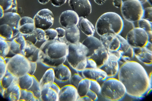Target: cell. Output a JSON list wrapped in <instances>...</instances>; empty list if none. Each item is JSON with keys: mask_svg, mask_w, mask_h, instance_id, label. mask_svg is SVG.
<instances>
[{"mask_svg": "<svg viewBox=\"0 0 152 101\" xmlns=\"http://www.w3.org/2000/svg\"><path fill=\"white\" fill-rule=\"evenodd\" d=\"M117 75L129 96L140 99L147 94L150 86L148 75L138 62L131 60L123 63L120 66Z\"/></svg>", "mask_w": 152, "mask_h": 101, "instance_id": "1", "label": "cell"}, {"mask_svg": "<svg viewBox=\"0 0 152 101\" xmlns=\"http://www.w3.org/2000/svg\"><path fill=\"white\" fill-rule=\"evenodd\" d=\"M39 49V62L45 67L54 68L66 60L68 45L58 40H47Z\"/></svg>", "mask_w": 152, "mask_h": 101, "instance_id": "2", "label": "cell"}, {"mask_svg": "<svg viewBox=\"0 0 152 101\" xmlns=\"http://www.w3.org/2000/svg\"><path fill=\"white\" fill-rule=\"evenodd\" d=\"M123 25V20L119 14L108 12L103 14L97 20L96 30L100 36L107 33L119 34Z\"/></svg>", "mask_w": 152, "mask_h": 101, "instance_id": "3", "label": "cell"}, {"mask_svg": "<svg viewBox=\"0 0 152 101\" xmlns=\"http://www.w3.org/2000/svg\"><path fill=\"white\" fill-rule=\"evenodd\" d=\"M68 48L66 60L69 64L77 73L82 72L87 65L88 49L80 42L69 44Z\"/></svg>", "mask_w": 152, "mask_h": 101, "instance_id": "4", "label": "cell"}, {"mask_svg": "<svg viewBox=\"0 0 152 101\" xmlns=\"http://www.w3.org/2000/svg\"><path fill=\"white\" fill-rule=\"evenodd\" d=\"M100 94L106 100L118 101L125 97L126 90L125 86L118 79L107 78L102 82Z\"/></svg>", "mask_w": 152, "mask_h": 101, "instance_id": "5", "label": "cell"}, {"mask_svg": "<svg viewBox=\"0 0 152 101\" xmlns=\"http://www.w3.org/2000/svg\"><path fill=\"white\" fill-rule=\"evenodd\" d=\"M121 10L124 20L133 23L142 18L144 9L138 0H127L123 2Z\"/></svg>", "mask_w": 152, "mask_h": 101, "instance_id": "6", "label": "cell"}, {"mask_svg": "<svg viewBox=\"0 0 152 101\" xmlns=\"http://www.w3.org/2000/svg\"><path fill=\"white\" fill-rule=\"evenodd\" d=\"M30 67L29 60L20 54L14 55L11 57L7 64V70L18 78L28 73Z\"/></svg>", "mask_w": 152, "mask_h": 101, "instance_id": "7", "label": "cell"}, {"mask_svg": "<svg viewBox=\"0 0 152 101\" xmlns=\"http://www.w3.org/2000/svg\"><path fill=\"white\" fill-rule=\"evenodd\" d=\"M125 39L133 48L144 47L148 41L147 33L139 27H135L129 31Z\"/></svg>", "mask_w": 152, "mask_h": 101, "instance_id": "8", "label": "cell"}, {"mask_svg": "<svg viewBox=\"0 0 152 101\" xmlns=\"http://www.w3.org/2000/svg\"><path fill=\"white\" fill-rule=\"evenodd\" d=\"M35 27L45 31L50 28L53 24L54 18L52 11L48 9L40 10L34 18Z\"/></svg>", "mask_w": 152, "mask_h": 101, "instance_id": "9", "label": "cell"}, {"mask_svg": "<svg viewBox=\"0 0 152 101\" xmlns=\"http://www.w3.org/2000/svg\"><path fill=\"white\" fill-rule=\"evenodd\" d=\"M68 4L79 17L86 18L91 13V6L89 0H69Z\"/></svg>", "mask_w": 152, "mask_h": 101, "instance_id": "10", "label": "cell"}, {"mask_svg": "<svg viewBox=\"0 0 152 101\" xmlns=\"http://www.w3.org/2000/svg\"><path fill=\"white\" fill-rule=\"evenodd\" d=\"M78 73L84 78L96 81L99 82H102L107 78L105 72L101 68H85L82 72Z\"/></svg>", "mask_w": 152, "mask_h": 101, "instance_id": "11", "label": "cell"}, {"mask_svg": "<svg viewBox=\"0 0 152 101\" xmlns=\"http://www.w3.org/2000/svg\"><path fill=\"white\" fill-rule=\"evenodd\" d=\"M10 46V53L14 55L20 54L24 55L26 46V40L24 37L19 33L18 36L11 41H7Z\"/></svg>", "mask_w": 152, "mask_h": 101, "instance_id": "12", "label": "cell"}, {"mask_svg": "<svg viewBox=\"0 0 152 101\" xmlns=\"http://www.w3.org/2000/svg\"><path fill=\"white\" fill-rule=\"evenodd\" d=\"M79 17L74 11L68 10L63 12L59 17V21L62 26L67 28L78 25Z\"/></svg>", "mask_w": 152, "mask_h": 101, "instance_id": "13", "label": "cell"}, {"mask_svg": "<svg viewBox=\"0 0 152 101\" xmlns=\"http://www.w3.org/2000/svg\"><path fill=\"white\" fill-rule=\"evenodd\" d=\"M21 17L17 13L8 12L0 19L1 25L7 24L12 27L17 36L19 34V25Z\"/></svg>", "mask_w": 152, "mask_h": 101, "instance_id": "14", "label": "cell"}, {"mask_svg": "<svg viewBox=\"0 0 152 101\" xmlns=\"http://www.w3.org/2000/svg\"><path fill=\"white\" fill-rule=\"evenodd\" d=\"M79 97L77 89L70 84L63 86L59 93V101H76Z\"/></svg>", "mask_w": 152, "mask_h": 101, "instance_id": "15", "label": "cell"}, {"mask_svg": "<svg viewBox=\"0 0 152 101\" xmlns=\"http://www.w3.org/2000/svg\"><path fill=\"white\" fill-rule=\"evenodd\" d=\"M103 46L107 50H118L120 46V40L117 34L107 33L100 36Z\"/></svg>", "mask_w": 152, "mask_h": 101, "instance_id": "16", "label": "cell"}, {"mask_svg": "<svg viewBox=\"0 0 152 101\" xmlns=\"http://www.w3.org/2000/svg\"><path fill=\"white\" fill-rule=\"evenodd\" d=\"M61 88L54 82L50 87L43 89L41 100L43 101H59V93Z\"/></svg>", "mask_w": 152, "mask_h": 101, "instance_id": "17", "label": "cell"}, {"mask_svg": "<svg viewBox=\"0 0 152 101\" xmlns=\"http://www.w3.org/2000/svg\"><path fill=\"white\" fill-rule=\"evenodd\" d=\"M134 56L140 62L147 66L152 65V51L147 49L145 47L133 48Z\"/></svg>", "mask_w": 152, "mask_h": 101, "instance_id": "18", "label": "cell"}, {"mask_svg": "<svg viewBox=\"0 0 152 101\" xmlns=\"http://www.w3.org/2000/svg\"><path fill=\"white\" fill-rule=\"evenodd\" d=\"M88 57L94 60L96 63L97 68H100L107 62L109 55L107 49L102 46L94 50L91 55Z\"/></svg>", "mask_w": 152, "mask_h": 101, "instance_id": "19", "label": "cell"}, {"mask_svg": "<svg viewBox=\"0 0 152 101\" xmlns=\"http://www.w3.org/2000/svg\"><path fill=\"white\" fill-rule=\"evenodd\" d=\"M36 28L34 19L31 17H23L20 20L19 30L21 35L23 36L29 35Z\"/></svg>", "mask_w": 152, "mask_h": 101, "instance_id": "20", "label": "cell"}, {"mask_svg": "<svg viewBox=\"0 0 152 101\" xmlns=\"http://www.w3.org/2000/svg\"><path fill=\"white\" fill-rule=\"evenodd\" d=\"M55 76V80L60 83H65L69 81L72 76L71 70L64 63L53 68Z\"/></svg>", "mask_w": 152, "mask_h": 101, "instance_id": "21", "label": "cell"}, {"mask_svg": "<svg viewBox=\"0 0 152 101\" xmlns=\"http://www.w3.org/2000/svg\"><path fill=\"white\" fill-rule=\"evenodd\" d=\"M21 94V89L16 82L5 89L3 97L8 101H19Z\"/></svg>", "mask_w": 152, "mask_h": 101, "instance_id": "22", "label": "cell"}, {"mask_svg": "<svg viewBox=\"0 0 152 101\" xmlns=\"http://www.w3.org/2000/svg\"><path fill=\"white\" fill-rule=\"evenodd\" d=\"M65 30L66 44L68 45L70 44H76L80 42V32L77 25L65 28Z\"/></svg>", "mask_w": 152, "mask_h": 101, "instance_id": "23", "label": "cell"}, {"mask_svg": "<svg viewBox=\"0 0 152 101\" xmlns=\"http://www.w3.org/2000/svg\"><path fill=\"white\" fill-rule=\"evenodd\" d=\"M120 67L118 62L109 59L100 68L105 72L107 78H114L118 74Z\"/></svg>", "mask_w": 152, "mask_h": 101, "instance_id": "24", "label": "cell"}, {"mask_svg": "<svg viewBox=\"0 0 152 101\" xmlns=\"http://www.w3.org/2000/svg\"><path fill=\"white\" fill-rule=\"evenodd\" d=\"M78 25L80 29L88 37L94 36L96 29L93 25L87 19L79 17Z\"/></svg>", "mask_w": 152, "mask_h": 101, "instance_id": "25", "label": "cell"}, {"mask_svg": "<svg viewBox=\"0 0 152 101\" xmlns=\"http://www.w3.org/2000/svg\"><path fill=\"white\" fill-rule=\"evenodd\" d=\"M24 36L26 40H29L35 45L37 42H45L48 40L45 31L39 28H36L32 33Z\"/></svg>", "mask_w": 152, "mask_h": 101, "instance_id": "26", "label": "cell"}, {"mask_svg": "<svg viewBox=\"0 0 152 101\" xmlns=\"http://www.w3.org/2000/svg\"><path fill=\"white\" fill-rule=\"evenodd\" d=\"M55 80V73L53 68L48 69L44 74L39 82L42 90L43 89L50 87Z\"/></svg>", "mask_w": 152, "mask_h": 101, "instance_id": "27", "label": "cell"}, {"mask_svg": "<svg viewBox=\"0 0 152 101\" xmlns=\"http://www.w3.org/2000/svg\"><path fill=\"white\" fill-rule=\"evenodd\" d=\"M81 43L88 49L87 57L91 55L96 49L103 46L100 40L94 36L88 37Z\"/></svg>", "mask_w": 152, "mask_h": 101, "instance_id": "28", "label": "cell"}, {"mask_svg": "<svg viewBox=\"0 0 152 101\" xmlns=\"http://www.w3.org/2000/svg\"><path fill=\"white\" fill-rule=\"evenodd\" d=\"M17 36L13 28L9 25L3 24L0 26V37L7 41H10Z\"/></svg>", "mask_w": 152, "mask_h": 101, "instance_id": "29", "label": "cell"}, {"mask_svg": "<svg viewBox=\"0 0 152 101\" xmlns=\"http://www.w3.org/2000/svg\"><path fill=\"white\" fill-rule=\"evenodd\" d=\"M33 76L28 73L18 78V84L21 89H30L33 85Z\"/></svg>", "mask_w": 152, "mask_h": 101, "instance_id": "30", "label": "cell"}, {"mask_svg": "<svg viewBox=\"0 0 152 101\" xmlns=\"http://www.w3.org/2000/svg\"><path fill=\"white\" fill-rule=\"evenodd\" d=\"M18 78L7 70L4 76L1 80V84L6 89L13 84L18 81Z\"/></svg>", "mask_w": 152, "mask_h": 101, "instance_id": "31", "label": "cell"}, {"mask_svg": "<svg viewBox=\"0 0 152 101\" xmlns=\"http://www.w3.org/2000/svg\"><path fill=\"white\" fill-rule=\"evenodd\" d=\"M91 80L87 78H83L80 82L77 88L79 97H82L86 95L90 90L91 86Z\"/></svg>", "mask_w": 152, "mask_h": 101, "instance_id": "32", "label": "cell"}, {"mask_svg": "<svg viewBox=\"0 0 152 101\" xmlns=\"http://www.w3.org/2000/svg\"><path fill=\"white\" fill-rule=\"evenodd\" d=\"M0 7L4 11L11 10V12L17 13L18 11L17 0H0Z\"/></svg>", "mask_w": 152, "mask_h": 101, "instance_id": "33", "label": "cell"}, {"mask_svg": "<svg viewBox=\"0 0 152 101\" xmlns=\"http://www.w3.org/2000/svg\"><path fill=\"white\" fill-rule=\"evenodd\" d=\"M137 26L144 30L148 34V41L152 42V23L147 20L142 18L137 22Z\"/></svg>", "mask_w": 152, "mask_h": 101, "instance_id": "34", "label": "cell"}, {"mask_svg": "<svg viewBox=\"0 0 152 101\" xmlns=\"http://www.w3.org/2000/svg\"><path fill=\"white\" fill-rule=\"evenodd\" d=\"M40 51L39 48L36 47L32 42L26 40V46L25 49L24 56L28 59L32 57Z\"/></svg>", "mask_w": 152, "mask_h": 101, "instance_id": "35", "label": "cell"}, {"mask_svg": "<svg viewBox=\"0 0 152 101\" xmlns=\"http://www.w3.org/2000/svg\"><path fill=\"white\" fill-rule=\"evenodd\" d=\"M39 101L32 92L29 89H21L20 98L19 101Z\"/></svg>", "mask_w": 152, "mask_h": 101, "instance_id": "36", "label": "cell"}, {"mask_svg": "<svg viewBox=\"0 0 152 101\" xmlns=\"http://www.w3.org/2000/svg\"><path fill=\"white\" fill-rule=\"evenodd\" d=\"M34 79V83L32 86L28 89L33 92L36 97L38 99L39 101L41 100V93L42 89L40 86L39 82L37 79L35 77L33 76Z\"/></svg>", "mask_w": 152, "mask_h": 101, "instance_id": "37", "label": "cell"}, {"mask_svg": "<svg viewBox=\"0 0 152 101\" xmlns=\"http://www.w3.org/2000/svg\"><path fill=\"white\" fill-rule=\"evenodd\" d=\"M0 57H5L9 54L10 51V46L7 40H0Z\"/></svg>", "mask_w": 152, "mask_h": 101, "instance_id": "38", "label": "cell"}, {"mask_svg": "<svg viewBox=\"0 0 152 101\" xmlns=\"http://www.w3.org/2000/svg\"><path fill=\"white\" fill-rule=\"evenodd\" d=\"M135 27L133 22L128 21L124 20H123L122 30L119 35L126 39V35L129 32Z\"/></svg>", "mask_w": 152, "mask_h": 101, "instance_id": "39", "label": "cell"}, {"mask_svg": "<svg viewBox=\"0 0 152 101\" xmlns=\"http://www.w3.org/2000/svg\"><path fill=\"white\" fill-rule=\"evenodd\" d=\"M120 40V46L118 50L121 54L124 53L128 51L131 47L126 39L119 34H117Z\"/></svg>", "mask_w": 152, "mask_h": 101, "instance_id": "40", "label": "cell"}, {"mask_svg": "<svg viewBox=\"0 0 152 101\" xmlns=\"http://www.w3.org/2000/svg\"><path fill=\"white\" fill-rule=\"evenodd\" d=\"M84 78L78 73H75L72 76L69 80L70 84L77 88L79 83Z\"/></svg>", "mask_w": 152, "mask_h": 101, "instance_id": "41", "label": "cell"}, {"mask_svg": "<svg viewBox=\"0 0 152 101\" xmlns=\"http://www.w3.org/2000/svg\"><path fill=\"white\" fill-rule=\"evenodd\" d=\"M46 35L47 36L48 40L50 41L58 40V33L56 29L49 28L45 31Z\"/></svg>", "mask_w": 152, "mask_h": 101, "instance_id": "42", "label": "cell"}, {"mask_svg": "<svg viewBox=\"0 0 152 101\" xmlns=\"http://www.w3.org/2000/svg\"><path fill=\"white\" fill-rule=\"evenodd\" d=\"M8 62L5 61L4 57H0V80L4 77L7 70Z\"/></svg>", "mask_w": 152, "mask_h": 101, "instance_id": "43", "label": "cell"}, {"mask_svg": "<svg viewBox=\"0 0 152 101\" xmlns=\"http://www.w3.org/2000/svg\"><path fill=\"white\" fill-rule=\"evenodd\" d=\"M109 59L113 61L118 62L121 58V53L118 50H107Z\"/></svg>", "mask_w": 152, "mask_h": 101, "instance_id": "44", "label": "cell"}, {"mask_svg": "<svg viewBox=\"0 0 152 101\" xmlns=\"http://www.w3.org/2000/svg\"><path fill=\"white\" fill-rule=\"evenodd\" d=\"M90 89L95 92L97 95L100 94L101 91V86L99 82L94 80H91Z\"/></svg>", "mask_w": 152, "mask_h": 101, "instance_id": "45", "label": "cell"}, {"mask_svg": "<svg viewBox=\"0 0 152 101\" xmlns=\"http://www.w3.org/2000/svg\"><path fill=\"white\" fill-rule=\"evenodd\" d=\"M142 18L147 20L152 23V7H147L144 9Z\"/></svg>", "mask_w": 152, "mask_h": 101, "instance_id": "46", "label": "cell"}, {"mask_svg": "<svg viewBox=\"0 0 152 101\" xmlns=\"http://www.w3.org/2000/svg\"><path fill=\"white\" fill-rule=\"evenodd\" d=\"M97 65L94 60L88 57L87 60V64L86 68H96Z\"/></svg>", "mask_w": 152, "mask_h": 101, "instance_id": "47", "label": "cell"}, {"mask_svg": "<svg viewBox=\"0 0 152 101\" xmlns=\"http://www.w3.org/2000/svg\"><path fill=\"white\" fill-rule=\"evenodd\" d=\"M67 0H50L51 4L54 7H59L64 5Z\"/></svg>", "mask_w": 152, "mask_h": 101, "instance_id": "48", "label": "cell"}, {"mask_svg": "<svg viewBox=\"0 0 152 101\" xmlns=\"http://www.w3.org/2000/svg\"><path fill=\"white\" fill-rule=\"evenodd\" d=\"M30 69L28 73L31 76H33L35 73L37 68V62H30Z\"/></svg>", "mask_w": 152, "mask_h": 101, "instance_id": "49", "label": "cell"}, {"mask_svg": "<svg viewBox=\"0 0 152 101\" xmlns=\"http://www.w3.org/2000/svg\"><path fill=\"white\" fill-rule=\"evenodd\" d=\"M91 99L92 101H96L98 100V97L97 94L92 91L90 89L89 90L86 94Z\"/></svg>", "mask_w": 152, "mask_h": 101, "instance_id": "50", "label": "cell"}, {"mask_svg": "<svg viewBox=\"0 0 152 101\" xmlns=\"http://www.w3.org/2000/svg\"><path fill=\"white\" fill-rule=\"evenodd\" d=\"M56 29L58 33V39L64 38L66 34L65 30L61 28H57Z\"/></svg>", "mask_w": 152, "mask_h": 101, "instance_id": "51", "label": "cell"}, {"mask_svg": "<svg viewBox=\"0 0 152 101\" xmlns=\"http://www.w3.org/2000/svg\"><path fill=\"white\" fill-rule=\"evenodd\" d=\"M123 0H113V4L117 8L121 7L123 3Z\"/></svg>", "mask_w": 152, "mask_h": 101, "instance_id": "52", "label": "cell"}, {"mask_svg": "<svg viewBox=\"0 0 152 101\" xmlns=\"http://www.w3.org/2000/svg\"><path fill=\"white\" fill-rule=\"evenodd\" d=\"M77 101H92V100L88 96L86 95V96H84L79 97Z\"/></svg>", "mask_w": 152, "mask_h": 101, "instance_id": "53", "label": "cell"}, {"mask_svg": "<svg viewBox=\"0 0 152 101\" xmlns=\"http://www.w3.org/2000/svg\"><path fill=\"white\" fill-rule=\"evenodd\" d=\"M145 47L149 50L152 51V43L149 41L146 44Z\"/></svg>", "mask_w": 152, "mask_h": 101, "instance_id": "54", "label": "cell"}, {"mask_svg": "<svg viewBox=\"0 0 152 101\" xmlns=\"http://www.w3.org/2000/svg\"><path fill=\"white\" fill-rule=\"evenodd\" d=\"M107 0H94L96 4L99 5L104 4Z\"/></svg>", "mask_w": 152, "mask_h": 101, "instance_id": "55", "label": "cell"}, {"mask_svg": "<svg viewBox=\"0 0 152 101\" xmlns=\"http://www.w3.org/2000/svg\"><path fill=\"white\" fill-rule=\"evenodd\" d=\"M5 89L3 87V86L1 84V88H0V93H1V96L2 97H3Z\"/></svg>", "mask_w": 152, "mask_h": 101, "instance_id": "56", "label": "cell"}, {"mask_svg": "<svg viewBox=\"0 0 152 101\" xmlns=\"http://www.w3.org/2000/svg\"><path fill=\"white\" fill-rule=\"evenodd\" d=\"M50 0H38L39 3L42 4H45L48 3Z\"/></svg>", "mask_w": 152, "mask_h": 101, "instance_id": "57", "label": "cell"}, {"mask_svg": "<svg viewBox=\"0 0 152 101\" xmlns=\"http://www.w3.org/2000/svg\"><path fill=\"white\" fill-rule=\"evenodd\" d=\"M24 12L23 10V9L21 7H19L18 8L17 13L19 14H22Z\"/></svg>", "mask_w": 152, "mask_h": 101, "instance_id": "58", "label": "cell"}, {"mask_svg": "<svg viewBox=\"0 0 152 101\" xmlns=\"http://www.w3.org/2000/svg\"><path fill=\"white\" fill-rule=\"evenodd\" d=\"M0 8H1V12H0V13H1V15L0 16H0V18H1L4 16V11L2 7H0Z\"/></svg>", "mask_w": 152, "mask_h": 101, "instance_id": "59", "label": "cell"}, {"mask_svg": "<svg viewBox=\"0 0 152 101\" xmlns=\"http://www.w3.org/2000/svg\"><path fill=\"white\" fill-rule=\"evenodd\" d=\"M138 1L142 4L148 2V0H138Z\"/></svg>", "mask_w": 152, "mask_h": 101, "instance_id": "60", "label": "cell"}]
</instances>
